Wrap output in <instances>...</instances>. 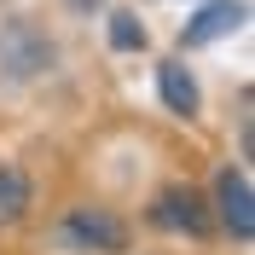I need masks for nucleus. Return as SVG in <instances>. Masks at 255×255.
I'll return each mask as SVG.
<instances>
[{
    "mask_svg": "<svg viewBox=\"0 0 255 255\" xmlns=\"http://www.w3.org/2000/svg\"><path fill=\"white\" fill-rule=\"evenodd\" d=\"M209 215H215V226H221L232 244H250V238H255V186H250V168H244V162L215 168Z\"/></svg>",
    "mask_w": 255,
    "mask_h": 255,
    "instance_id": "obj_2",
    "label": "nucleus"
},
{
    "mask_svg": "<svg viewBox=\"0 0 255 255\" xmlns=\"http://www.w3.org/2000/svg\"><path fill=\"white\" fill-rule=\"evenodd\" d=\"M157 99H162V105H168L174 116H197V111H203L197 76H191L180 58H162V64H157Z\"/></svg>",
    "mask_w": 255,
    "mask_h": 255,
    "instance_id": "obj_5",
    "label": "nucleus"
},
{
    "mask_svg": "<svg viewBox=\"0 0 255 255\" xmlns=\"http://www.w3.org/2000/svg\"><path fill=\"white\" fill-rule=\"evenodd\" d=\"M238 23H244V0H215V6H203V12L180 29V47H209V41L232 35Z\"/></svg>",
    "mask_w": 255,
    "mask_h": 255,
    "instance_id": "obj_6",
    "label": "nucleus"
},
{
    "mask_svg": "<svg viewBox=\"0 0 255 255\" xmlns=\"http://www.w3.org/2000/svg\"><path fill=\"white\" fill-rule=\"evenodd\" d=\"M111 47L116 52H139L145 47V23L133 12H111Z\"/></svg>",
    "mask_w": 255,
    "mask_h": 255,
    "instance_id": "obj_8",
    "label": "nucleus"
},
{
    "mask_svg": "<svg viewBox=\"0 0 255 255\" xmlns=\"http://www.w3.org/2000/svg\"><path fill=\"white\" fill-rule=\"evenodd\" d=\"M52 64H58V47L35 23H6L0 29V70L12 81H35V76H47Z\"/></svg>",
    "mask_w": 255,
    "mask_h": 255,
    "instance_id": "obj_4",
    "label": "nucleus"
},
{
    "mask_svg": "<svg viewBox=\"0 0 255 255\" xmlns=\"http://www.w3.org/2000/svg\"><path fill=\"white\" fill-rule=\"evenodd\" d=\"M29 209H35V186L23 168H0V226H17V221H29Z\"/></svg>",
    "mask_w": 255,
    "mask_h": 255,
    "instance_id": "obj_7",
    "label": "nucleus"
},
{
    "mask_svg": "<svg viewBox=\"0 0 255 255\" xmlns=\"http://www.w3.org/2000/svg\"><path fill=\"white\" fill-rule=\"evenodd\" d=\"M145 221L157 226V232H174V238H209V232H215L209 197L197 186H186V180L162 186L157 197H151V215H145Z\"/></svg>",
    "mask_w": 255,
    "mask_h": 255,
    "instance_id": "obj_3",
    "label": "nucleus"
},
{
    "mask_svg": "<svg viewBox=\"0 0 255 255\" xmlns=\"http://www.w3.org/2000/svg\"><path fill=\"white\" fill-rule=\"evenodd\" d=\"M58 244L70 255H122L133 244V232H128V221L116 209L76 203V209H64V221H58Z\"/></svg>",
    "mask_w": 255,
    "mask_h": 255,
    "instance_id": "obj_1",
    "label": "nucleus"
}]
</instances>
